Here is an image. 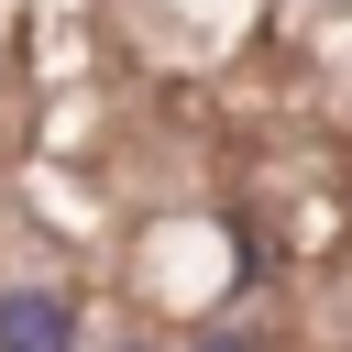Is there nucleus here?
Wrapping results in <instances>:
<instances>
[{"label": "nucleus", "instance_id": "obj_1", "mask_svg": "<svg viewBox=\"0 0 352 352\" xmlns=\"http://www.w3.org/2000/svg\"><path fill=\"white\" fill-rule=\"evenodd\" d=\"M0 352H77V319H66V297H44V286H11V297H0Z\"/></svg>", "mask_w": 352, "mask_h": 352}, {"label": "nucleus", "instance_id": "obj_2", "mask_svg": "<svg viewBox=\"0 0 352 352\" xmlns=\"http://www.w3.org/2000/svg\"><path fill=\"white\" fill-rule=\"evenodd\" d=\"M198 352H253V341H242V330H209V341H198Z\"/></svg>", "mask_w": 352, "mask_h": 352}, {"label": "nucleus", "instance_id": "obj_3", "mask_svg": "<svg viewBox=\"0 0 352 352\" xmlns=\"http://www.w3.org/2000/svg\"><path fill=\"white\" fill-rule=\"evenodd\" d=\"M121 352H132V341H121Z\"/></svg>", "mask_w": 352, "mask_h": 352}]
</instances>
